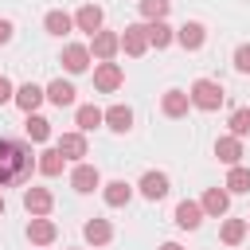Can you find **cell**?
<instances>
[{
  "label": "cell",
  "mask_w": 250,
  "mask_h": 250,
  "mask_svg": "<svg viewBox=\"0 0 250 250\" xmlns=\"http://www.w3.org/2000/svg\"><path fill=\"white\" fill-rule=\"evenodd\" d=\"M35 168V156L23 141H12V137H0V188H16L31 176Z\"/></svg>",
  "instance_id": "obj_1"
},
{
  "label": "cell",
  "mask_w": 250,
  "mask_h": 250,
  "mask_svg": "<svg viewBox=\"0 0 250 250\" xmlns=\"http://www.w3.org/2000/svg\"><path fill=\"white\" fill-rule=\"evenodd\" d=\"M188 98H191V105H195V109H207V113H211V109H219V105H223V86H219V82H211V78H195Z\"/></svg>",
  "instance_id": "obj_2"
},
{
  "label": "cell",
  "mask_w": 250,
  "mask_h": 250,
  "mask_svg": "<svg viewBox=\"0 0 250 250\" xmlns=\"http://www.w3.org/2000/svg\"><path fill=\"white\" fill-rule=\"evenodd\" d=\"M121 82H125V74H121V66H117V62H109V59H105V62H98V66H94V86H98L102 94H113Z\"/></svg>",
  "instance_id": "obj_3"
},
{
  "label": "cell",
  "mask_w": 250,
  "mask_h": 250,
  "mask_svg": "<svg viewBox=\"0 0 250 250\" xmlns=\"http://www.w3.org/2000/svg\"><path fill=\"white\" fill-rule=\"evenodd\" d=\"M90 51H94V59H113L117 51H121V35L117 31H94L90 35Z\"/></svg>",
  "instance_id": "obj_4"
},
{
  "label": "cell",
  "mask_w": 250,
  "mask_h": 250,
  "mask_svg": "<svg viewBox=\"0 0 250 250\" xmlns=\"http://www.w3.org/2000/svg\"><path fill=\"white\" fill-rule=\"evenodd\" d=\"M70 188H74V191H82V195H90L94 188H102L98 168H94V164H74V172H70Z\"/></svg>",
  "instance_id": "obj_5"
},
{
  "label": "cell",
  "mask_w": 250,
  "mask_h": 250,
  "mask_svg": "<svg viewBox=\"0 0 250 250\" xmlns=\"http://www.w3.org/2000/svg\"><path fill=\"white\" fill-rule=\"evenodd\" d=\"M176 43H180L184 51H199V47L207 43V27H203V23H195V20H188V23L176 31Z\"/></svg>",
  "instance_id": "obj_6"
},
{
  "label": "cell",
  "mask_w": 250,
  "mask_h": 250,
  "mask_svg": "<svg viewBox=\"0 0 250 250\" xmlns=\"http://www.w3.org/2000/svg\"><path fill=\"white\" fill-rule=\"evenodd\" d=\"M121 51H125V55H133V59L148 51V35H145V23H129V27H125V35H121Z\"/></svg>",
  "instance_id": "obj_7"
},
{
  "label": "cell",
  "mask_w": 250,
  "mask_h": 250,
  "mask_svg": "<svg viewBox=\"0 0 250 250\" xmlns=\"http://www.w3.org/2000/svg\"><path fill=\"white\" fill-rule=\"evenodd\" d=\"M62 66H66L70 74H82V70L90 66V47H82V43H66V47H62Z\"/></svg>",
  "instance_id": "obj_8"
},
{
  "label": "cell",
  "mask_w": 250,
  "mask_h": 250,
  "mask_svg": "<svg viewBox=\"0 0 250 250\" xmlns=\"http://www.w3.org/2000/svg\"><path fill=\"white\" fill-rule=\"evenodd\" d=\"M137 188H141V195H145V199H152V203H156V199H164V195H168V176H164V172H145Z\"/></svg>",
  "instance_id": "obj_9"
},
{
  "label": "cell",
  "mask_w": 250,
  "mask_h": 250,
  "mask_svg": "<svg viewBox=\"0 0 250 250\" xmlns=\"http://www.w3.org/2000/svg\"><path fill=\"white\" fill-rule=\"evenodd\" d=\"M27 238H31L35 246H47V242H55V238H59V227H55L51 219H43V215H35V219L27 223Z\"/></svg>",
  "instance_id": "obj_10"
},
{
  "label": "cell",
  "mask_w": 250,
  "mask_h": 250,
  "mask_svg": "<svg viewBox=\"0 0 250 250\" xmlns=\"http://www.w3.org/2000/svg\"><path fill=\"white\" fill-rule=\"evenodd\" d=\"M199 207H203V215H227V207H230V195L223 191V188H207L203 191V199H199Z\"/></svg>",
  "instance_id": "obj_11"
},
{
  "label": "cell",
  "mask_w": 250,
  "mask_h": 250,
  "mask_svg": "<svg viewBox=\"0 0 250 250\" xmlns=\"http://www.w3.org/2000/svg\"><path fill=\"white\" fill-rule=\"evenodd\" d=\"M74 27H78V31H86V35L102 31V8H98V4H82V8H78V16H74Z\"/></svg>",
  "instance_id": "obj_12"
},
{
  "label": "cell",
  "mask_w": 250,
  "mask_h": 250,
  "mask_svg": "<svg viewBox=\"0 0 250 250\" xmlns=\"http://www.w3.org/2000/svg\"><path fill=\"white\" fill-rule=\"evenodd\" d=\"M43 98H47V94H43V90H39V86H35V82H23V86H20V90H16V98H12V102H16V105H20V109H23V113H35V109H39V102H43Z\"/></svg>",
  "instance_id": "obj_13"
},
{
  "label": "cell",
  "mask_w": 250,
  "mask_h": 250,
  "mask_svg": "<svg viewBox=\"0 0 250 250\" xmlns=\"http://www.w3.org/2000/svg\"><path fill=\"white\" fill-rule=\"evenodd\" d=\"M51 203H55V199H51L47 188H27V191H23V207H27V215H47Z\"/></svg>",
  "instance_id": "obj_14"
},
{
  "label": "cell",
  "mask_w": 250,
  "mask_h": 250,
  "mask_svg": "<svg viewBox=\"0 0 250 250\" xmlns=\"http://www.w3.org/2000/svg\"><path fill=\"white\" fill-rule=\"evenodd\" d=\"M145 35H148V47H156V51L168 47V43L176 39V31H172L164 20H148V23H145Z\"/></svg>",
  "instance_id": "obj_15"
},
{
  "label": "cell",
  "mask_w": 250,
  "mask_h": 250,
  "mask_svg": "<svg viewBox=\"0 0 250 250\" xmlns=\"http://www.w3.org/2000/svg\"><path fill=\"white\" fill-rule=\"evenodd\" d=\"M102 121H105L113 133H129V129H133V109H129V105H109Z\"/></svg>",
  "instance_id": "obj_16"
},
{
  "label": "cell",
  "mask_w": 250,
  "mask_h": 250,
  "mask_svg": "<svg viewBox=\"0 0 250 250\" xmlns=\"http://www.w3.org/2000/svg\"><path fill=\"white\" fill-rule=\"evenodd\" d=\"M55 148H59L66 160H82V156H86V137H82V133H62Z\"/></svg>",
  "instance_id": "obj_17"
},
{
  "label": "cell",
  "mask_w": 250,
  "mask_h": 250,
  "mask_svg": "<svg viewBox=\"0 0 250 250\" xmlns=\"http://www.w3.org/2000/svg\"><path fill=\"white\" fill-rule=\"evenodd\" d=\"M203 223V207L199 203H191V199H184L180 207H176V227H184V230H195Z\"/></svg>",
  "instance_id": "obj_18"
},
{
  "label": "cell",
  "mask_w": 250,
  "mask_h": 250,
  "mask_svg": "<svg viewBox=\"0 0 250 250\" xmlns=\"http://www.w3.org/2000/svg\"><path fill=\"white\" fill-rule=\"evenodd\" d=\"M43 94H47V102H51V105H59V109H62V105H74V86H70V82H62V78H55Z\"/></svg>",
  "instance_id": "obj_19"
},
{
  "label": "cell",
  "mask_w": 250,
  "mask_h": 250,
  "mask_svg": "<svg viewBox=\"0 0 250 250\" xmlns=\"http://www.w3.org/2000/svg\"><path fill=\"white\" fill-rule=\"evenodd\" d=\"M215 156H219L223 164H238V160H242V141H238V137H219V141H215Z\"/></svg>",
  "instance_id": "obj_20"
},
{
  "label": "cell",
  "mask_w": 250,
  "mask_h": 250,
  "mask_svg": "<svg viewBox=\"0 0 250 250\" xmlns=\"http://www.w3.org/2000/svg\"><path fill=\"white\" fill-rule=\"evenodd\" d=\"M188 105H191V98H188L184 90H168V94H164V102H160V109H164L168 117H184V113H188Z\"/></svg>",
  "instance_id": "obj_21"
},
{
  "label": "cell",
  "mask_w": 250,
  "mask_h": 250,
  "mask_svg": "<svg viewBox=\"0 0 250 250\" xmlns=\"http://www.w3.org/2000/svg\"><path fill=\"white\" fill-rule=\"evenodd\" d=\"M82 234H86V242H94V246H105V242L113 238V227H109L105 219H90V223L82 227Z\"/></svg>",
  "instance_id": "obj_22"
},
{
  "label": "cell",
  "mask_w": 250,
  "mask_h": 250,
  "mask_svg": "<svg viewBox=\"0 0 250 250\" xmlns=\"http://www.w3.org/2000/svg\"><path fill=\"white\" fill-rule=\"evenodd\" d=\"M62 164H66V156H62L59 148H47V152H39V160H35V168H39L43 176H59V172H62Z\"/></svg>",
  "instance_id": "obj_23"
},
{
  "label": "cell",
  "mask_w": 250,
  "mask_h": 250,
  "mask_svg": "<svg viewBox=\"0 0 250 250\" xmlns=\"http://www.w3.org/2000/svg\"><path fill=\"white\" fill-rule=\"evenodd\" d=\"M102 195H105V203H109V207H125V203L133 199V188H129L125 180H113V184H105V191H102Z\"/></svg>",
  "instance_id": "obj_24"
},
{
  "label": "cell",
  "mask_w": 250,
  "mask_h": 250,
  "mask_svg": "<svg viewBox=\"0 0 250 250\" xmlns=\"http://www.w3.org/2000/svg\"><path fill=\"white\" fill-rule=\"evenodd\" d=\"M227 191H234V195H242V191H250V168H242V164H230V172H227V184H223Z\"/></svg>",
  "instance_id": "obj_25"
},
{
  "label": "cell",
  "mask_w": 250,
  "mask_h": 250,
  "mask_svg": "<svg viewBox=\"0 0 250 250\" xmlns=\"http://www.w3.org/2000/svg\"><path fill=\"white\" fill-rule=\"evenodd\" d=\"M43 27H47L51 35H66V31L74 27V20H70L66 12H59V8H55V12H47V16H43Z\"/></svg>",
  "instance_id": "obj_26"
},
{
  "label": "cell",
  "mask_w": 250,
  "mask_h": 250,
  "mask_svg": "<svg viewBox=\"0 0 250 250\" xmlns=\"http://www.w3.org/2000/svg\"><path fill=\"white\" fill-rule=\"evenodd\" d=\"M102 117H105V113H102L98 105H78V113H74V121H78V129H82V133L98 129V125H102Z\"/></svg>",
  "instance_id": "obj_27"
},
{
  "label": "cell",
  "mask_w": 250,
  "mask_h": 250,
  "mask_svg": "<svg viewBox=\"0 0 250 250\" xmlns=\"http://www.w3.org/2000/svg\"><path fill=\"white\" fill-rule=\"evenodd\" d=\"M219 238H223L227 246H238V242L246 238V219H227L223 230H219Z\"/></svg>",
  "instance_id": "obj_28"
},
{
  "label": "cell",
  "mask_w": 250,
  "mask_h": 250,
  "mask_svg": "<svg viewBox=\"0 0 250 250\" xmlns=\"http://www.w3.org/2000/svg\"><path fill=\"white\" fill-rule=\"evenodd\" d=\"M23 129H27L31 141H47V137H51V121L39 117V113H27V125H23Z\"/></svg>",
  "instance_id": "obj_29"
},
{
  "label": "cell",
  "mask_w": 250,
  "mask_h": 250,
  "mask_svg": "<svg viewBox=\"0 0 250 250\" xmlns=\"http://www.w3.org/2000/svg\"><path fill=\"white\" fill-rule=\"evenodd\" d=\"M227 125H230V137H238V141H242V137L250 133V109H234Z\"/></svg>",
  "instance_id": "obj_30"
},
{
  "label": "cell",
  "mask_w": 250,
  "mask_h": 250,
  "mask_svg": "<svg viewBox=\"0 0 250 250\" xmlns=\"http://www.w3.org/2000/svg\"><path fill=\"white\" fill-rule=\"evenodd\" d=\"M141 16L145 20H164L168 16V0H141Z\"/></svg>",
  "instance_id": "obj_31"
},
{
  "label": "cell",
  "mask_w": 250,
  "mask_h": 250,
  "mask_svg": "<svg viewBox=\"0 0 250 250\" xmlns=\"http://www.w3.org/2000/svg\"><path fill=\"white\" fill-rule=\"evenodd\" d=\"M234 70H238V74H250V43H242V47L234 51Z\"/></svg>",
  "instance_id": "obj_32"
},
{
  "label": "cell",
  "mask_w": 250,
  "mask_h": 250,
  "mask_svg": "<svg viewBox=\"0 0 250 250\" xmlns=\"http://www.w3.org/2000/svg\"><path fill=\"white\" fill-rule=\"evenodd\" d=\"M12 98H16V86H12L8 78H0V105H4V102H12Z\"/></svg>",
  "instance_id": "obj_33"
},
{
  "label": "cell",
  "mask_w": 250,
  "mask_h": 250,
  "mask_svg": "<svg viewBox=\"0 0 250 250\" xmlns=\"http://www.w3.org/2000/svg\"><path fill=\"white\" fill-rule=\"evenodd\" d=\"M8 39H12V23H8V20H0V43H8Z\"/></svg>",
  "instance_id": "obj_34"
},
{
  "label": "cell",
  "mask_w": 250,
  "mask_h": 250,
  "mask_svg": "<svg viewBox=\"0 0 250 250\" xmlns=\"http://www.w3.org/2000/svg\"><path fill=\"white\" fill-rule=\"evenodd\" d=\"M160 250H184V246H176V242H164V246H160Z\"/></svg>",
  "instance_id": "obj_35"
},
{
  "label": "cell",
  "mask_w": 250,
  "mask_h": 250,
  "mask_svg": "<svg viewBox=\"0 0 250 250\" xmlns=\"http://www.w3.org/2000/svg\"><path fill=\"white\" fill-rule=\"evenodd\" d=\"M0 215H4V195H0Z\"/></svg>",
  "instance_id": "obj_36"
},
{
  "label": "cell",
  "mask_w": 250,
  "mask_h": 250,
  "mask_svg": "<svg viewBox=\"0 0 250 250\" xmlns=\"http://www.w3.org/2000/svg\"><path fill=\"white\" fill-rule=\"evenodd\" d=\"M246 227H250V219H246Z\"/></svg>",
  "instance_id": "obj_37"
}]
</instances>
